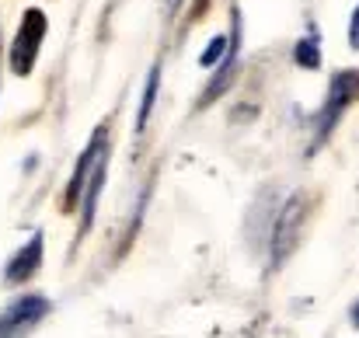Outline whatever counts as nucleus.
I'll list each match as a JSON object with an SVG mask.
<instances>
[{"instance_id":"nucleus-1","label":"nucleus","mask_w":359,"mask_h":338,"mask_svg":"<svg viewBox=\"0 0 359 338\" xmlns=\"http://www.w3.org/2000/svg\"><path fill=\"white\" fill-rule=\"evenodd\" d=\"M356 95H359V74L356 70H339L332 77V84H328V98H325L321 112L314 119V150L332 136V129L339 126V119L346 115V109L356 102Z\"/></svg>"},{"instance_id":"nucleus-2","label":"nucleus","mask_w":359,"mask_h":338,"mask_svg":"<svg viewBox=\"0 0 359 338\" xmlns=\"http://www.w3.org/2000/svg\"><path fill=\"white\" fill-rule=\"evenodd\" d=\"M46 28H49V21H46V14L39 7H28L21 14L18 35L11 42V70L18 77H28L32 74V67L39 60V49H42V39H46Z\"/></svg>"},{"instance_id":"nucleus-3","label":"nucleus","mask_w":359,"mask_h":338,"mask_svg":"<svg viewBox=\"0 0 359 338\" xmlns=\"http://www.w3.org/2000/svg\"><path fill=\"white\" fill-rule=\"evenodd\" d=\"M300 220H304V199L293 196V199L279 210V217L272 220V230H269V265H272V269H279V265L290 258V251L297 248Z\"/></svg>"},{"instance_id":"nucleus-4","label":"nucleus","mask_w":359,"mask_h":338,"mask_svg":"<svg viewBox=\"0 0 359 338\" xmlns=\"http://www.w3.org/2000/svg\"><path fill=\"white\" fill-rule=\"evenodd\" d=\"M49 314V300L46 297H21L14 300L7 311H0V338H25L42 318Z\"/></svg>"},{"instance_id":"nucleus-5","label":"nucleus","mask_w":359,"mask_h":338,"mask_svg":"<svg viewBox=\"0 0 359 338\" xmlns=\"http://www.w3.org/2000/svg\"><path fill=\"white\" fill-rule=\"evenodd\" d=\"M39 265H42V234H32V241L25 248H18L14 258L4 265V279L7 283H25L39 272Z\"/></svg>"},{"instance_id":"nucleus-6","label":"nucleus","mask_w":359,"mask_h":338,"mask_svg":"<svg viewBox=\"0 0 359 338\" xmlns=\"http://www.w3.org/2000/svg\"><path fill=\"white\" fill-rule=\"evenodd\" d=\"M102 154H105V129H98V133H95V140L88 143V150L81 154L77 171H74V178H70V185H67V206H77V203H81L84 182H88V175H91V168H95V161H98Z\"/></svg>"},{"instance_id":"nucleus-7","label":"nucleus","mask_w":359,"mask_h":338,"mask_svg":"<svg viewBox=\"0 0 359 338\" xmlns=\"http://www.w3.org/2000/svg\"><path fill=\"white\" fill-rule=\"evenodd\" d=\"M293 60H297V67H304V70H318V67H321V49H318V35H314V32L293 46Z\"/></svg>"},{"instance_id":"nucleus-8","label":"nucleus","mask_w":359,"mask_h":338,"mask_svg":"<svg viewBox=\"0 0 359 338\" xmlns=\"http://www.w3.org/2000/svg\"><path fill=\"white\" fill-rule=\"evenodd\" d=\"M157 84H161V67H154V70H150L147 88H143V102H140V115H136V129H140V133H143L147 119H150V112H154V102H157Z\"/></svg>"},{"instance_id":"nucleus-9","label":"nucleus","mask_w":359,"mask_h":338,"mask_svg":"<svg viewBox=\"0 0 359 338\" xmlns=\"http://www.w3.org/2000/svg\"><path fill=\"white\" fill-rule=\"evenodd\" d=\"M227 49H231V35H213V39H210V46L203 49L199 63H203L206 70H213V67H220V63H224Z\"/></svg>"},{"instance_id":"nucleus-10","label":"nucleus","mask_w":359,"mask_h":338,"mask_svg":"<svg viewBox=\"0 0 359 338\" xmlns=\"http://www.w3.org/2000/svg\"><path fill=\"white\" fill-rule=\"evenodd\" d=\"M349 46L359 49V4H356V11L349 14Z\"/></svg>"},{"instance_id":"nucleus-11","label":"nucleus","mask_w":359,"mask_h":338,"mask_svg":"<svg viewBox=\"0 0 359 338\" xmlns=\"http://www.w3.org/2000/svg\"><path fill=\"white\" fill-rule=\"evenodd\" d=\"M349 321L356 325V332H359V300H356V304H353V311H349Z\"/></svg>"},{"instance_id":"nucleus-12","label":"nucleus","mask_w":359,"mask_h":338,"mask_svg":"<svg viewBox=\"0 0 359 338\" xmlns=\"http://www.w3.org/2000/svg\"><path fill=\"white\" fill-rule=\"evenodd\" d=\"M175 4H178V0H175Z\"/></svg>"}]
</instances>
